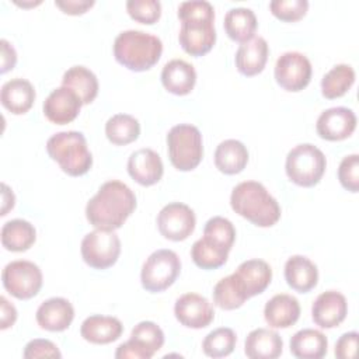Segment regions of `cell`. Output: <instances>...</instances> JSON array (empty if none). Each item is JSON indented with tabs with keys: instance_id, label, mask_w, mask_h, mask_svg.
Instances as JSON below:
<instances>
[{
	"instance_id": "obj_1",
	"label": "cell",
	"mask_w": 359,
	"mask_h": 359,
	"mask_svg": "<svg viewBox=\"0 0 359 359\" xmlns=\"http://www.w3.org/2000/svg\"><path fill=\"white\" fill-rule=\"evenodd\" d=\"M136 209L133 191L118 180L104 182L87 202L86 217L95 229L116 230Z\"/></svg>"
},
{
	"instance_id": "obj_2",
	"label": "cell",
	"mask_w": 359,
	"mask_h": 359,
	"mask_svg": "<svg viewBox=\"0 0 359 359\" xmlns=\"http://www.w3.org/2000/svg\"><path fill=\"white\" fill-rule=\"evenodd\" d=\"M178 18L181 48L191 56L206 55L216 42L213 6L206 0L182 1L178 7Z\"/></svg>"
},
{
	"instance_id": "obj_3",
	"label": "cell",
	"mask_w": 359,
	"mask_h": 359,
	"mask_svg": "<svg viewBox=\"0 0 359 359\" xmlns=\"http://www.w3.org/2000/svg\"><path fill=\"white\" fill-rule=\"evenodd\" d=\"M231 209L258 227H271L280 219V206L268 189L257 181L237 184L230 195Z\"/></svg>"
},
{
	"instance_id": "obj_4",
	"label": "cell",
	"mask_w": 359,
	"mask_h": 359,
	"mask_svg": "<svg viewBox=\"0 0 359 359\" xmlns=\"http://www.w3.org/2000/svg\"><path fill=\"white\" fill-rule=\"evenodd\" d=\"M161 53V39L144 31H122L114 41V56L116 62L132 72L151 69L158 62Z\"/></svg>"
},
{
	"instance_id": "obj_5",
	"label": "cell",
	"mask_w": 359,
	"mask_h": 359,
	"mask_svg": "<svg viewBox=\"0 0 359 359\" xmlns=\"http://www.w3.org/2000/svg\"><path fill=\"white\" fill-rule=\"evenodd\" d=\"M46 151L62 171L72 177L84 175L93 165V156L81 132L66 130L55 133L46 142Z\"/></svg>"
},
{
	"instance_id": "obj_6",
	"label": "cell",
	"mask_w": 359,
	"mask_h": 359,
	"mask_svg": "<svg viewBox=\"0 0 359 359\" xmlns=\"http://www.w3.org/2000/svg\"><path fill=\"white\" fill-rule=\"evenodd\" d=\"M167 149L171 164L180 171L196 168L203 157V143L199 129L191 123L172 126L167 135Z\"/></svg>"
},
{
	"instance_id": "obj_7",
	"label": "cell",
	"mask_w": 359,
	"mask_h": 359,
	"mask_svg": "<svg viewBox=\"0 0 359 359\" xmlns=\"http://www.w3.org/2000/svg\"><path fill=\"white\" fill-rule=\"evenodd\" d=\"M327 167L324 153L314 144L294 146L286 156L285 170L287 178L299 187H314L320 182Z\"/></svg>"
},
{
	"instance_id": "obj_8",
	"label": "cell",
	"mask_w": 359,
	"mask_h": 359,
	"mask_svg": "<svg viewBox=\"0 0 359 359\" xmlns=\"http://www.w3.org/2000/svg\"><path fill=\"white\" fill-rule=\"evenodd\" d=\"M181 272V261L172 250H157L144 261L140 272L142 286L150 293L168 289Z\"/></svg>"
},
{
	"instance_id": "obj_9",
	"label": "cell",
	"mask_w": 359,
	"mask_h": 359,
	"mask_svg": "<svg viewBox=\"0 0 359 359\" xmlns=\"http://www.w3.org/2000/svg\"><path fill=\"white\" fill-rule=\"evenodd\" d=\"M81 257L94 269L112 266L121 254V240L114 230L95 229L81 240Z\"/></svg>"
},
{
	"instance_id": "obj_10",
	"label": "cell",
	"mask_w": 359,
	"mask_h": 359,
	"mask_svg": "<svg viewBox=\"0 0 359 359\" xmlns=\"http://www.w3.org/2000/svg\"><path fill=\"white\" fill-rule=\"evenodd\" d=\"M1 280L4 289L20 300H28L36 296L42 287V272L39 266L27 259L8 262L3 272Z\"/></svg>"
},
{
	"instance_id": "obj_11",
	"label": "cell",
	"mask_w": 359,
	"mask_h": 359,
	"mask_svg": "<svg viewBox=\"0 0 359 359\" xmlns=\"http://www.w3.org/2000/svg\"><path fill=\"white\" fill-rule=\"evenodd\" d=\"M311 63L300 52L292 50L282 53L275 63V80L286 91H302L311 80Z\"/></svg>"
},
{
	"instance_id": "obj_12",
	"label": "cell",
	"mask_w": 359,
	"mask_h": 359,
	"mask_svg": "<svg viewBox=\"0 0 359 359\" xmlns=\"http://www.w3.org/2000/svg\"><path fill=\"white\" fill-rule=\"evenodd\" d=\"M194 210L181 202L165 205L157 215V227L163 237L171 241L187 240L195 230Z\"/></svg>"
},
{
	"instance_id": "obj_13",
	"label": "cell",
	"mask_w": 359,
	"mask_h": 359,
	"mask_svg": "<svg viewBox=\"0 0 359 359\" xmlns=\"http://www.w3.org/2000/svg\"><path fill=\"white\" fill-rule=\"evenodd\" d=\"M175 318L187 328L201 330L208 327L215 318V310L209 300L198 293H185L175 300Z\"/></svg>"
},
{
	"instance_id": "obj_14",
	"label": "cell",
	"mask_w": 359,
	"mask_h": 359,
	"mask_svg": "<svg viewBox=\"0 0 359 359\" xmlns=\"http://www.w3.org/2000/svg\"><path fill=\"white\" fill-rule=\"evenodd\" d=\"M356 128V115L345 107H334L323 111L317 119L316 130L321 139L338 142L349 137Z\"/></svg>"
},
{
	"instance_id": "obj_15",
	"label": "cell",
	"mask_w": 359,
	"mask_h": 359,
	"mask_svg": "<svg viewBox=\"0 0 359 359\" xmlns=\"http://www.w3.org/2000/svg\"><path fill=\"white\" fill-rule=\"evenodd\" d=\"M83 102L80 97L69 87L55 88L43 102V114L48 121L56 125H66L74 121Z\"/></svg>"
},
{
	"instance_id": "obj_16",
	"label": "cell",
	"mask_w": 359,
	"mask_h": 359,
	"mask_svg": "<svg viewBox=\"0 0 359 359\" xmlns=\"http://www.w3.org/2000/svg\"><path fill=\"white\" fill-rule=\"evenodd\" d=\"M348 314V303L342 293L327 290L317 296L311 306L313 321L321 328L338 327Z\"/></svg>"
},
{
	"instance_id": "obj_17",
	"label": "cell",
	"mask_w": 359,
	"mask_h": 359,
	"mask_svg": "<svg viewBox=\"0 0 359 359\" xmlns=\"http://www.w3.org/2000/svg\"><path fill=\"white\" fill-rule=\"evenodd\" d=\"M128 172L140 185L157 184L164 172L161 157L151 149H139L128 158Z\"/></svg>"
},
{
	"instance_id": "obj_18",
	"label": "cell",
	"mask_w": 359,
	"mask_h": 359,
	"mask_svg": "<svg viewBox=\"0 0 359 359\" xmlns=\"http://www.w3.org/2000/svg\"><path fill=\"white\" fill-rule=\"evenodd\" d=\"M35 318L42 330L60 332L70 327L74 318V309L65 297H50L41 303Z\"/></svg>"
},
{
	"instance_id": "obj_19",
	"label": "cell",
	"mask_w": 359,
	"mask_h": 359,
	"mask_svg": "<svg viewBox=\"0 0 359 359\" xmlns=\"http://www.w3.org/2000/svg\"><path fill=\"white\" fill-rule=\"evenodd\" d=\"M268 53V42L262 36H254L238 46L234 56L236 67L243 76H255L264 70Z\"/></svg>"
},
{
	"instance_id": "obj_20",
	"label": "cell",
	"mask_w": 359,
	"mask_h": 359,
	"mask_svg": "<svg viewBox=\"0 0 359 359\" xmlns=\"http://www.w3.org/2000/svg\"><path fill=\"white\" fill-rule=\"evenodd\" d=\"M300 317L299 300L286 293L271 297L264 307V318L272 328H289Z\"/></svg>"
},
{
	"instance_id": "obj_21",
	"label": "cell",
	"mask_w": 359,
	"mask_h": 359,
	"mask_svg": "<svg viewBox=\"0 0 359 359\" xmlns=\"http://www.w3.org/2000/svg\"><path fill=\"white\" fill-rule=\"evenodd\" d=\"M123 332L122 323L112 316L94 314L87 317L80 327V335L91 344L105 345L116 341Z\"/></svg>"
},
{
	"instance_id": "obj_22",
	"label": "cell",
	"mask_w": 359,
	"mask_h": 359,
	"mask_svg": "<svg viewBox=\"0 0 359 359\" xmlns=\"http://www.w3.org/2000/svg\"><path fill=\"white\" fill-rule=\"evenodd\" d=\"M34 86L21 77L11 79L1 86L0 101L1 105L14 115H22L31 109L35 101Z\"/></svg>"
},
{
	"instance_id": "obj_23",
	"label": "cell",
	"mask_w": 359,
	"mask_h": 359,
	"mask_svg": "<svg viewBox=\"0 0 359 359\" xmlns=\"http://www.w3.org/2000/svg\"><path fill=\"white\" fill-rule=\"evenodd\" d=\"M161 83L168 93L187 95L195 87L196 72L188 62L182 59H172L167 62L161 70Z\"/></svg>"
},
{
	"instance_id": "obj_24",
	"label": "cell",
	"mask_w": 359,
	"mask_h": 359,
	"mask_svg": "<svg viewBox=\"0 0 359 359\" xmlns=\"http://www.w3.org/2000/svg\"><path fill=\"white\" fill-rule=\"evenodd\" d=\"M283 351V341L276 331L252 330L244 342V353L250 359H276Z\"/></svg>"
},
{
	"instance_id": "obj_25",
	"label": "cell",
	"mask_w": 359,
	"mask_h": 359,
	"mask_svg": "<svg viewBox=\"0 0 359 359\" xmlns=\"http://www.w3.org/2000/svg\"><path fill=\"white\" fill-rule=\"evenodd\" d=\"M286 283L299 293H307L318 282V269L304 255H292L285 264Z\"/></svg>"
},
{
	"instance_id": "obj_26",
	"label": "cell",
	"mask_w": 359,
	"mask_h": 359,
	"mask_svg": "<svg viewBox=\"0 0 359 359\" xmlns=\"http://www.w3.org/2000/svg\"><path fill=\"white\" fill-rule=\"evenodd\" d=\"M248 163L247 147L236 139H227L219 143L215 150L216 168L227 175L241 172Z\"/></svg>"
},
{
	"instance_id": "obj_27",
	"label": "cell",
	"mask_w": 359,
	"mask_h": 359,
	"mask_svg": "<svg viewBox=\"0 0 359 359\" xmlns=\"http://www.w3.org/2000/svg\"><path fill=\"white\" fill-rule=\"evenodd\" d=\"M236 273L241 279L248 297L262 293L272 280V269L264 259H247L241 262Z\"/></svg>"
},
{
	"instance_id": "obj_28",
	"label": "cell",
	"mask_w": 359,
	"mask_h": 359,
	"mask_svg": "<svg viewBox=\"0 0 359 359\" xmlns=\"http://www.w3.org/2000/svg\"><path fill=\"white\" fill-rule=\"evenodd\" d=\"M327 349V337L318 330L304 328L290 338V352L299 359H321Z\"/></svg>"
},
{
	"instance_id": "obj_29",
	"label": "cell",
	"mask_w": 359,
	"mask_h": 359,
	"mask_svg": "<svg viewBox=\"0 0 359 359\" xmlns=\"http://www.w3.org/2000/svg\"><path fill=\"white\" fill-rule=\"evenodd\" d=\"M223 25L230 39L243 43L254 38L258 22L251 8L236 7V8H230L226 13Z\"/></svg>"
},
{
	"instance_id": "obj_30",
	"label": "cell",
	"mask_w": 359,
	"mask_h": 359,
	"mask_svg": "<svg viewBox=\"0 0 359 359\" xmlns=\"http://www.w3.org/2000/svg\"><path fill=\"white\" fill-rule=\"evenodd\" d=\"M36 240L35 227L24 219H13L1 227V244L13 252H22L31 248Z\"/></svg>"
},
{
	"instance_id": "obj_31",
	"label": "cell",
	"mask_w": 359,
	"mask_h": 359,
	"mask_svg": "<svg viewBox=\"0 0 359 359\" xmlns=\"http://www.w3.org/2000/svg\"><path fill=\"white\" fill-rule=\"evenodd\" d=\"M250 299L245 287L234 272L226 278H222L213 287V303L223 310H236Z\"/></svg>"
},
{
	"instance_id": "obj_32",
	"label": "cell",
	"mask_w": 359,
	"mask_h": 359,
	"mask_svg": "<svg viewBox=\"0 0 359 359\" xmlns=\"http://www.w3.org/2000/svg\"><path fill=\"white\" fill-rule=\"evenodd\" d=\"M62 86L72 88L83 104H90L98 94L97 76L84 66H73L67 69L62 79Z\"/></svg>"
},
{
	"instance_id": "obj_33",
	"label": "cell",
	"mask_w": 359,
	"mask_h": 359,
	"mask_svg": "<svg viewBox=\"0 0 359 359\" xmlns=\"http://www.w3.org/2000/svg\"><path fill=\"white\" fill-rule=\"evenodd\" d=\"M105 135L112 144L125 146L139 137L140 123L129 114H115L105 123Z\"/></svg>"
},
{
	"instance_id": "obj_34",
	"label": "cell",
	"mask_w": 359,
	"mask_h": 359,
	"mask_svg": "<svg viewBox=\"0 0 359 359\" xmlns=\"http://www.w3.org/2000/svg\"><path fill=\"white\" fill-rule=\"evenodd\" d=\"M355 83V70L352 66L341 63L335 65L330 72L321 79V94L328 98H339L353 86Z\"/></svg>"
},
{
	"instance_id": "obj_35",
	"label": "cell",
	"mask_w": 359,
	"mask_h": 359,
	"mask_svg": "<svg viewBox=\"0 0 359 359\" xmlns=\"http://www.w3.org/2000/svg\"><path fill=\"white\" fill-rule=\"evenodd\" d=\"M226 248L212 243L206 237L196 240L191 248V258L196 266L202 269H217L226 264L229 258Z\"/></svg>"
},
{
	"instance_id": "obj_36",
	"label": "cell",
	"mask_w": 359,
	"mask_h": 359,
	"mask_svg": "<svg viewBox=\"0 0 359 359\" xmlns=\"http://www.w3.org/2000/svg\"><path fill=\"white\" fill-rule=\"evenodd\" d=\"M236 342H237L236 332L231 328L220 327L210 331L205 337L202 342V349H203V353L209 358H223V356H229L234 351Z\"/></svg>"
},
{
	"instance_id": "obj_37",
	"label": "cell",
	"mask_w": 359,
	"mask_h": 359,
	"mask_svg": "<svg viewBox=\"0 0 359 359\" xmlns=\"http://www.w3.org/2000/svg\"><path fill=\"white\" fill-rule=\"evenodd\" d=\"M130 339L151 358L164 345V332L153 321H140L133 327Z\"/></svg>"
},
{
	"instance_id": "obj_38",
	"label": "cell",
	"mask_w": 359,
	"mask_h": 359,
	"mask_svg": "<svg viewBox=\"0 0 359 359\" xmlns=\"http://www.w3.org/2000/svg\"><path fill=\"white\" fill-rule=\"evenodd\" d=\"M203 237L230 251L236 240V229L229 219L213 216L205 224Z\"/></svg>"
},
{
	"instance_id": "obj_39",
	"label": "cell",
	"mask_w": 359,
	"mask_h": 359,
	"mask_svg": "<svg viewBox=\"0 0 359 359\" xmlns=\"http://www.w3.org/2000/svg\"><path fill=\"white\" fill-rule=\"evenodd\" d=\"M126 11L135 21L151 25L161 15V3L158 0H128Z\"/></svg>"
},
{
	"instance_id": "obj_40",
	"label": "cell",
	"mask_w": 359,
	"mask_h": 359,
	"mask_svg": "<svg viewBox=\"0 0 359 359\" xmlns=\"http://www.w3.org/2000/svg\"><path fill=\"white\" fill-rule=\"evenodd\" d=\"M307 0H272L269 3L271 13L280 21L293 22L303 18L307 13Z\"/></svg>"
},
{
	"instance_id": "obj_41",
	"label": "cell",
	"mask_w": 359,
	"mask_h": 359,
	"mask_svg": "<svg viewBox=\"0 0 359 359\" xmlns=\"http://www.w3.org/2000/svg\"><path fill=\"white\" fill-rule=\"evenodd\" d=\"M338 180L349 192L359 191V156L349 154L344 157L338 167Z\"/></svg>"
},
{
	"instance_id": "obj_42",
	"label": "cell",
	"mask_w": 359,
	"mask_h": 359,
	"mask_svg": "<svg viewBox=\"0 0 359 359\" xmlns=\"http://www.w3.org/2000/svg\"><path fill=\"white\" fill-rule=\"evenodd\" d=\"M22 356L25 359H35V358H62L60 351L57 346L49 341V339H42L36 338L29 341L22 352Z\"/></svg>"
},
{
	"instance_id": "obj_43",
	"label": "cell",
	"mask_w": 359,
	"mask_h": 359,
	"mask_svg": "<svg viewBox=\"0 0 359 359\" xmlns=\"http://www.w3.org/2000/svg\"><path fill=\"white\" fill-rule=\"evenodd\" d=\"M358 332L351 331L345 332L344 335L339 337V339L335 344L334 353L338 359H351L356 355V348H358Z\"/></svg>"
},
{
	"instance_id": "obj_44",
	"label": "cell",
	"mask_w": 359,
	"mask_h": 359,
	"mask_svg": "<svg viewBox=\"0 0 359 359\" xmlns=\"http://www.w3.org/2000/svg\"><path fill=\"white\" fill-rule=\"evenodd\" d=\"M55 4L66 14L79 15L91 8L94 6V0H56Z\"/></svg>"
},
{
	"instance_id": "obj_45",
	"label": "cell",
	"mask_w": 359,
	"mask_h": 359,
	"mask_svg": "<svg viewBox=\"0 0 359 359\" xmlns=\"http://www.w3.org/2000/svg\"><path fill=\"white\" fill-rule=\"evenodd\" d=\"M115 358H118V359H123V358L150 359V356H149L135 341H132L130 338H129L126 342L121 344V345L116 348Z\"/></svg>"
},
{
	"instance_id": "obj_46",
	"label": "cell",
	"mask_w": 359,
	"mask_h": 359,
	"mask_svg": "<svg viewBox=\"0 0 359 359\" xmlns=\"http://www.w3.org/2000/svg\"><path fill=\"white\" fill-rule=\"evenodd\" d=\"M0 46H1V74L7 73L8 70H13L15 63H17V53L15 49L13 48V45L7 41V39H1L0 41Z\"/></svg>"
},
{
	"instance_id": "obj_47",
	"label": "cell",
	"mask_w": 359,
	"mask_h": 359,
	"mask_svg": "<svg viewBox=\"0 0 359 359\" xmlns=\"http://www.w3.org/2000/svg\"><path fill=\"white\" fill-rule=\"evenodd\" d=\"M0 306H1V325H0V328L6 330V328L11 327L15 323L17 310L4 296L0 297Z\"/></svg>"
},
{
	"instance_id": "obj_48",
	"label": "cell",
	"mask_w": 359,
	"mask_h": 359,
	"mask_svg": "<svg viewBox=\"0 0 359 359\" xmlns=\"http://www.w3.org/2000/svg\"><path fill=\"white\" fill-rule=\"evenodd\" d=\"M11 195H13V191H10V188L6 184H3V209H1V216H6L7 212L10 209H13V206H14V196L8 199V196H11Z\"/></svg>"
}]
</instances>
